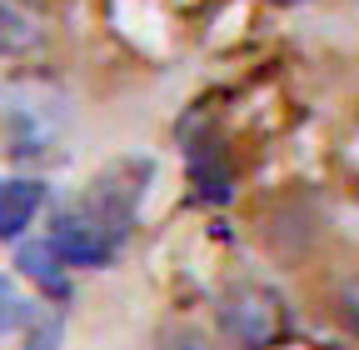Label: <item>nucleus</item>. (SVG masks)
Here are the masks:
<instances>
[{"mask_svg": "<svg viewBox=\"0 0 359 350\" xmlns=\"http://www.w3.org/2000/svg\"><path fill=\"white\" fill-rule=\"evenodd\" d=\"M55 340H60V320L50 316V320H40V325H35V335H30V350H55Z\"/></svg>", "mask_w": 359, "mask_h": 350, "instance_id": "6e6552de", "label": "nucleus"}, {"mask_svg": "<svg viewBox=\"0 0 359 350\" xmlns=\"http://www.w3.org/2000/svg\"><path fill=\"white\" fill-rule=\"evenodd\" d=\"M35 320V311H30V300L15 290V280L0 271V335H11V330H20V325H30Z\"/></svg>", "mask_w": 359, "mask_h": 350, "instance_id": "423d86ee", "label": "nucleus"}, {"mask_svg": "<svg viewBox=\"0 0 359 350\" xmlns=\"http://www.w3.org/2000/svg\"><path fill=\"white\" fill-rule=\"evenodd\" d=\"M15 266H20V276L30 285H40L50 300H70V276H65L70 266H65V255L50 245V235H45V240H20Z\"/></svg>", "mask_w": 359, "mask_h": 350, "instance_id": "20e7f679", "label": "nucleus"}, {"mask_svg": "<svg viewBox=\"0 0 359 350\" xmlns=\"http://www.w3.org/2000/svg\"><path fill=\"white\" fill-rule=\"evenodd\" d=\"M45 205V181H0V240H20Z\"/></svg>", "mask_w": 359, "mask_h": 350, "instance_id": "39448f33", "label": "nucleus"}, {"mask_svg": "<svg viewBox=\"0 0 359 350\" xmlns=\"http://www.w3.org/2000/svg\"><path fill=\"white\" fill-rule=\"evenodd\" d=\"M269 6H285L290 11V6H304V0H269Z\"/></svg>", "mask_w": 359, "mask_h": 350, "instance_id": "9d476101", "label": "nucleus"}, {"mask_svg": "<svg viewBox=\"0 0 359 350\" xmlns=\"http://www.w3.org/2000/svg\"><path fill=\"white\" fill-rule=\"evenodd\" d=\"M50 35V0H0V56H35Z\"/></svg>", "mask_w": 359, "mask_h": 350, "instance_id": "7ed1b4c3", "label": "nucleus"}, {"mask_svg": "<svg viewBox=\"0 0 359 350\" xmlns=\"http://www.w3.org/2000/svg\"><path fill=\"white\" fill-rule=\"evenodd\" d=\"M215 330L235 350H280L294 330V311L269 280L235 276L215 290Z\"/></svg>", "mask_w": 359, "mask_h": 350, "instance_id": "f257e3e1", "label": "nucleus"}, {"mask_svg": "<svg viewBox=\"0 0 359 350\" xmlns=\"http://www.w3.org/2000/svg\"><path fill=\"white\" fill-rule=\"evenodd\" d=\"M165 350H215V345H205V340H195V335H180V340H170Z\"/></svg>", "mask_w": 359, "mask_h": 350, "instance_id": "1a4fd4ad", "label": "nucleus"}, {"mask_svg": "<svg viewBox=\"0 0 359 350\" xmlns=\"http://www.w3.org/2000/svg\"><path fill=\"white\" fill-rule=\"evenodd\" d=\"M334 316H339V325L359 340V276H349V280L334 290Z\"/></svg>", "mask_w": 359, "mask_h": 350, "instance_id": "0eeeda50", "label": "nucleus"}, {"mask_svg": "<svg viewBox=\"0 0 359 350\" xmlns=\"http://www.w3.org/2000/svg\"><path fill=\"white\" fill-rule=\"evenodd\" d=\"M125 235H130V226L105 215L100 205H90L85 195L75 205H65L50 226V245L65 255V266H85V271H105L120 255Z\"/></svg>", "mask_w": 359, "mask_h": 350, "instance_id": "f03ea898", "label": "nucleus"}]
</instances>
